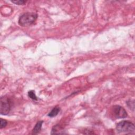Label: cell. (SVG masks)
Listing matches in <instances>:
<instances>
[{
    "mask_svg": "<svg viewBox=\"0 0 135 135\" xmlns=\"http://www.w3.org/2000/svg\"><path fill=\"white\" fill-rule=\"evenodd\" d=\"M38 18V14L33 12H27L21 15L18 21L19 24L22 27L32 25Z\"/></svg>",
    "mask_w": 135,
    "mask_h": 135,
    "instance_id": "1",
    "label": "cell"
},
{
    "mask_svg": "<svg viewBox=\"0 0 135 135\" xmlns=\"http://www.w3.org/2000/svg\"><path fill=\"white\" fill-rule=\"evenodd\" d=\"M43 123V121H40L36 123V125H35V127H34V128L32 130V134H37L40 132L42 128Z\"/></svg>",
    "mask_w": 135,
    "mask_h": 135,
    "instance_id": "5",
    "label": "cell"
},
{
    "mask_svg": "<svg viewBox=\"0 0 135 135\" xmlns=\"http://www.w3.org/2000/svg\"><path fill=\"white\" fill-rule=\"evenodd\" d=\"M112 113L117 119L125 118L128 116L127 112L126 110L119 105H116L113 107Z\"/></svg>",
    "mask_w": 135,
    "mask_h": 135,
    "instance_id": "4",
    "label": "cell"
},
{
    "mask_svg": "<svg viewBox=\"0 0 135 135\" xmlns=\"http://www.w3.org/2000/svg\"><path fill=\"white\" fill-rule=\"evenodd\" d=\"M60 131H61V128L59 127V125H56L54 126L51 131V134H59V133H62Z\"/></svg>",
    "mask_w": 135,
    "mask_h": 135,
    "instance_id": "7",
    "label": "cell"
},
{
    "mask_svg": "<svg viewBox=\"0 0 135 135\" xmlns=\"http://www.w3.org/2000/svg\"><path fill=\"white\" fill-rule=\"evenodd\" d=\"M28 96L32 99L34 100H38V98L36 95L35 91L33 90H31L28 92Z\"/></svg>",
    "mask_w": 135,
    "mask_h": 135,
    "instance_id": "8",
    "label": "cell"
},
{
    "mask_svg": "<svg viewBox=\"0 0 135 135\" xmlns=\"http://www.w3.org/2000/svg\"><path fill=\"white\" fill-rule=\"evenodd\" d=\"M1 105H0V113L2 115H7L11 109V100L6 97L1 98Z\"/></svg>",
    "mask_w": 135,
    "mask_h": 135,
    "instance_id": "3",
    "label": "cell"
},
{
    "mask_svg": "<svg viewBox=\"0 0 135 135\" xmlns=\"http://www.w3.org/2000/svg\"><path fill=\"white\" fill-rule=\"evenodd\" d=\"M116 130L119 133H131L134 131L135 127L132 122L127 120H123L117 125Z\"/></svg>",
    "mask_w": 135,
    "mask_h": 135,
    "instance_id": "2",
    "label": "cell"
},
{
    "mask_svg": "<svg viewBox=\"0 0 135 135\" xmlns=\"http://www.w3.org/2000/svg\"><path fill=\"white\" fill-rule=\"evenodd\" d=\"M127 104L128 105V107L131 110H134V100L132 102V100L128 101L127 102Z\"/></svg>",
    "mask_w": 135,
    "mask_h": 135,
    "instance_id": "11",
    "label": "cell"
},
{
    "mask_svg": "<svg viewBox=\"0 0 135 135\" xmlns=\"http://www.w3.org/2000/svg\"><path fill=\"white\" fill-rule=\"evenodd\" d=\"M60 111V108L59 107H56L54 108L48 114V116L50 117H54L57 116Z\"/></svg>",
    "mask_w": 135,
    "mask_h": 135,
    "instance_id": "6",
    "label": "cell"
},
{
    "mask_svg": "<svg viewBox=\"0 0 135 135\" xmlns=\"http://www.w3.org/2000/svg\"><path fill=\"white\" fill-rule=\"evenodd\" d=\"M11 2L16 5H24L27 3V1L24 0H15V1H12Z\"/></svg>",
    "mask_w": 135,
    "mask_h": 135,
    "instance_id": "10",
    "label": "cell"
},
{
    "mask_svg": "<svg viewBox=\"0 0 135 135\" xmlns=\"http://www.w3.org/2000/svg\"><path fill=\"white\" fill-rule=\"evenodd\" d=\"M7 121L6 120L1 118V121H0V128L3 129L5 128L7 126Z\"/></svg>",
    "mask_w": 135,
    "mask_h": 135,
    "instance_id": "9",
    "label": "cell"
}]
</instances>
